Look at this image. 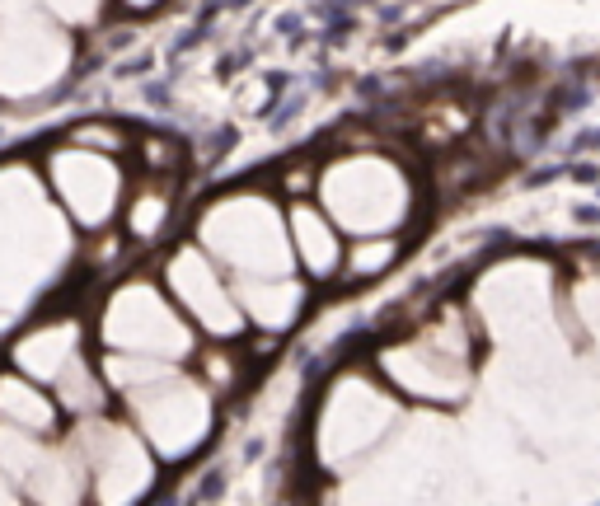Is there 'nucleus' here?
Segmentation results:
<instances>
[{"instance_id": "obj_4", "label": "nucleus", "mask_w": 600, "mask_h": 506, "mask_svg": "<svg viewBox=\"0 0 600 506\" xmlns=\"http://www.w3.org/2000/svg\"><path fill=\"white\" fill-rule=\"evenodd\" d=\"M131 5H155V0H131Z\"/></svg>"}, {"instance_id": "obj_2", "label": "nucleus", "mask_w": 600, "mask_h": 506, "mask_svg": "<svg viewBox=\"0 0 600 506\" xmlns=\"http://www.w3.org/2000/svg\"><path fill=\"white\" fill-rule=\"evenodd\" d=\"M52 192L61 197V207L71 211L76 225L104 230L118 211L122 179L108 155H94V150H85V141H71L52 155Z\"/></svg>"}, {"instance_id": "obj_1", "label": "nucleus", "mask_w": 600, "mask_h": 506, "mask_svg": "<svg viewBox=\"0 0 600 506\" xmlns=\"http://www.w3.org/2000/svg\"><path fill=\"white\" fill-rule=\"evenodd\" d=\"M314 192L324 197L333 225H347L357 235H390L413 207L403 169L385 155H342L314 179Z\"/></svg>"}, {"instance_id": "obj_3", "label": "nucleus", "mask_w": 600, "mask_h": 506, "mask_svg": "<svg viewBox=\"0 0 600 506\" xmlns=\"http://www.w3.org/2000/svg\"><path fill=\"white\" fill-rule=\"evenodd\" d=\"M287 240L296 249L300 267L310 277H333L342 263V244H338V225L324 207H310V202H296L287 211Z\"/></svg>"}]
</instances>
